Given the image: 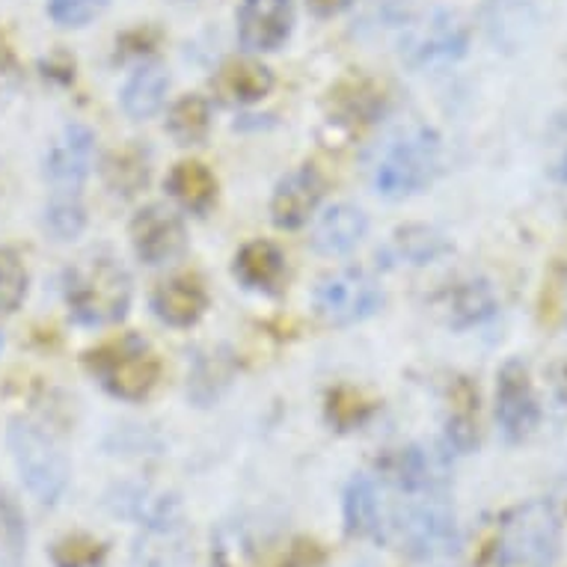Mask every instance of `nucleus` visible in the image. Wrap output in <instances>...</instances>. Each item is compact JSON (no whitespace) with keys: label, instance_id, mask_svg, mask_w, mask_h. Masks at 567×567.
<instances>
[{"label":"nucleus","instance_id":"obj_2","mask_svg":"<svg viewBox=\"0 0 567 567\" xmlns=\"http://www.w3.org/2000/svg\"><path fill=\"white\" fill-rule=\"evenodd\" d=\"M565 544V523L549 499H529L503 517L496 535V567H556Z\"/></svg>","mask_w":567,"mask_h":567},{"label":"nucleus","instance_id":"obj_15","mask_svg":"<svg viewBox=\"0 0 567 567\" xmlns=\"http://www.w3.org/2000/svg\"><path fill=\"white\" fill-rule=\"evenodd\" d=\"M205 307H208V295L205 286L190 274L173 277L167 282H161L155 295H152V309L155 316L169 327H190L203 318Z\"/></svg>","mask_w":567,"mask_h":567},{"label":"nucleus","instance_id":"obj_14","mask_svg":"<svg viewBox=\"0 0 567 567\" xmlns=\"http://www.w3.org/2000/svg\"><path fill=\"white\" fill-rule=\"evenodd\" d=\"M484 30L496 48L520 51L538 30V12L529 0H491L484 7Z\"/></svg>","mask_w":567,"mask_h":567},{"label":"nucleus","instance_id":"obj_7","mask_svg":"<svg viewBox=\"0 0 567 567\" xmlns=\"http://www.w3.org/2000/svg\"><path fill=\"white\" fill-rule=\"evenodd\" d=\"M466 42H470V33L464 21L457 19L455 12L434 10L404 24L401 56L413 69H437V65L461 60L466 54Z\"/></svg>","mask_w":567,"mask_h":567},{"label":"nucleus","instance_id":"obj_11","mask_svg":"<svg viewBox=\"0 0 567 567\" xmlns=\"http://www.w3.org/2000/svg\"><path fill=\"white\" fill-rule=\"evenodd\" d=\"M93 131L84 125H65L45 155V178L56 187V194H78L93 169Z\"/></svg>","mask_w":567,"mask_h":567},{"label":"nucleus","instance_id":"obj_4","mask_svg":"<svg viewBox=\"0 0 567 567\" xmlns=\"http://www.w3.org/2000/svg\"><path fill=\"white\" fill-rule=\"evenodd\" d=\"M86 369L113 399L143 401L161 378V360L140 336H120L86 353Z\"/></svg>","mask_w":567,"mask_h":567},{"label":"nucleus","instance_id":"obj_5","mask_svg":"<svg viewBox=\"0 0 567 567\" xmlns=\"http://www.w3.org/2000/svg\"><path fill=\"white\" fill-rule=\"evenodd\" d=\"M440 173V137L429 128H408L390 140L374 167L378 194L401 199L429 187Z\"/></svg>","mask_w":567,"mask_h":567},{"label":"nucleus","instance_id":"obj_27","mask_svg":"<svg viewBox=\"0 0 567 567\" xmlns=\"http://www.w3.org/2000/svg\"><path fill=\"white\" fill-rule=\"evenodd\" d=\"M86 224L84 205L78 203V194H56L45 208V226L56 241H72L81 235Z\"/></svg>","mask_w":567,"mask_h":567},{"label":"nucleus","instance_id":"obj_23","mask_svg":"<svg viewBox=\"0 0 567 567\" xmlns=\"http://www.w3.org/2000/svg\"><path fill=\"white\" fill-rule=\"evenodd\" d=\"M104 178H107L113 194L134 196L140 187H146V182H150L146 155L137 146H125V150L113 152L107 164H104Z\"/></svg>","mask_w":567,"mask_h":567},{"label":"nucleus","instance_id":"obj_25","mask_svg":"<svg viewBox=\"0 0 567 567\" xmlns=\"http://www.w3.org/2000/svg\"><path fill=\"white\" fill-rule=\"evenodd\" d=\"M208 125H212V113H208V102L203 95H185L169 111L167 128L182 146L199 143L208 134Z\"/></svg>","mask_w":567,"mask_h":567},{"label":"nucleus","instance_id":"obj_24","mask_svg":"<svg viewBox=\"0 0 567 567\" xmlns=\"http://www.w3.org/2000/svg\"><path fill=\"white\" fill-rule=\"evenodd\" d=\"M496 316V298L484 282H466L449 295V318L455 327L482 324Z\"/></svg>","mask_w":567,"mask_h":567},{"label":"nucleus","instance_id":"obj_35","mask_svg":"<svg viewBox=\"0 0 567 567\" xmlns=\"http://www.w3.org/2000/svg\"><path fill=\"white\" fill-rule=\"evenodd\" d=\"M360 567H374V565H360Z\"/></svg>","mask_w":567,"mask_h":567},{"label":"nucleus","instance_id":"obj_1","mask_svg":"<svg viewBox=\"0 0 567 567\" xmlns=\"http://www.w3.org/2000/svg\"><path fill=\"white\" fill-rule=\"evenodd\" d=\"M65 307L78 324H116L131 307L128 270L113 256H86L65 270Z\"/></svg>","mask_w":567,"mask_h":567},{"label":"nucleus","instance_id":"obj_8","mask_svg":"<svg viewBox=\"0 0 567 567\" xmlns=\"http://www.w3.org/2000/svg\"><path fill=\"white\" fill-rule=\"evenodd\" d=\"M383 303L381 286L363 270H342L321 279L316 289L318 316L330 324H353L374 316Z\"/></svg>","mask_w":567,"mask_h":567},{"label":"nucleus","instance_id":"obj_13","mask_svg":"<svg viewBox=\"0 0 567 567\" xmlns=\"http://www.w3.org/2000/svg\"><path fill=\"white\" fill-rule=\"evenodd\" d=\"M324 196V182L312 167L295 169L279 182L277 194L270 199V215L279 229H298L312 217V212Z\"/></svg>","mask_w":567,"mask_h":567},{"label":"nucleus","instance_id":"obj_21","mask_svg":"<svg viewBox=\"0 0 567 567\" xmlns=\"http://www.w3.org/2000/svg\"><path fill=\"white\" fill-rule=\"evenodd\" d=\"M169 78L161 65H143L122 90V107L131 120H150L152 113L161 111L164 95H167Z\"/></svg>","mask_w":567,"mask_h":567},{"label":"nucleus","instance_id":"obj_29","mask_svg":"<svg viewBox=\"0 0 567 567\" xmlns=\"http://www.w3.org/2000/svg\"><path fill=\"white\" fill-rule=\"evenodd\" d=\"M51 558L56 567H99L104 561V547L86 535H69L56 540Z\"/></svg>","mask_w":567,"mask_h":567},{"label":"nucleus","instance_id":"obj_20","mask_svg":"<svg viewBox=\"0 0 567 567\" xmlns=\"http://www.w3.org/2000/svg\"><path fill=\"white\" fill-rule=\"evenodd\" d=\"M167 187L169 194L178 199V205L187 208V212H194V215L208 212L217 199L215 176L203 164H196V161H182V164H176L167 178Z\"/></svg>","mask_w":567,"mask_h":567},{"label":"nucleus","instance_id":"obj_34","mask_svg":"<svg viewBox=\"0 0 567 567\" xmlns=\"http://www.w3.org/2000/svg\"><path fill=\"white\" fill-rule=\"evenodd\" d=\"M556 178L561 182V185H567V146H565V152H561V158H558V164H556Z\"/></svg>","mask_w":567,"mask_h":567},{"label":"nucleus","instance_id":"obj_33","mask_svg":"<svg viewBox=\"0 0 567 567\" xmlns=\"http://www.w3.org/2000/svg\"><path fill=\"white\" fill-rule=\"evenodd\" d=\"M351 0H309V10L327 19V16H336V12H342Z\"/></svg>","mask_w":567,"mask_h":567},{"label":"nucleus","instance_id":"obj_6","mask_svg":"<svg viewBox=\"0 0 567 567\" xmlns=\"http://www.w3.org/2000/svg\"><path fill=\"white\" fill-rule=\"evenodd\" d=\"M390 526L399 529L408 553L419 561H443L461 549V529L443 491L410 493L404 512Z\"/></svg>","mask_w":567,"mask_h":567},{"label":"nucleus","instance_id":"obj_22","mask_svg":"<svg viewBox=\"0 0 567 567\" xmlns=\"http://www.w3.org/2000/svg\"><path fill=\"white\" fill-rule=\"evenodd\" d=\"M28 558V517L19 499L0 484V567H24Z\"/></svg>","mask_w":567,"mask_h":567},{"label":"nucleus","instance_id":"obj_19","mask_svg":"<svg viewBox=\"0 0 567 567\" xmlns=\"http://www.w3.org/2000/svg\"><path fill=\"white\" fill-rule=\"evenodd\" d=\"M215 90L224 102L250 104L265 99L274 90V75H270L268 65L252 63V60H229L217 75Z\"/></svg>","mask_w":567,"mask_h":567},{"label":"nucleus","instance_id":"obj_12","mask_svg":"<svg viewBox=\"0 0 567 567\" xmlns=\"http://www.w3.org/2000/svg\"><path fill=\"white\" fill-rule=\"evenodd\" d=\"M291 0H244L238 12V33L250 51H277L291 33Z\"/></svg>","mask_w":567,"mask_h":567},{"label":"nucleus","instance_id":"obj_9","mask_svg":"<svg viewBox=\"0 0 567 567\" xmlns=\"http://www.w3.org/2000/svg\"><path fill=\"white\" fill-rule=\"evenodd\" d=\"M496 422L505 443H523L538 429L540 408L529 369L520 360H508L496 378Z\"/></svg>","mask_w":567,"mask_h":567},{"label":"nucleus","instance_id":"obj_31","mask_svg":"<svg viewBox=\"0 0 567 567\" xmlns=\"http://www.w3.org/2000/svg\"><path fill=\"white\" fill-rule=\"evenodd\" d=\"M104 7L107 0H48V16L60 28H84Z\"/></svg>","mask_w":567,"mask_h":567},{"label":"nucleus","instance_id":"obj_3","mask_svg":"<svg viewBox=\"0 0 567 567\" xmlns=\"http://www.w3.org/2000/svg\"><path fill=\"white\" fill-rule=\"evenodd\" d=\"M7 443H10L12 464L19 470L30 496L42 505L60 503L72 478V466L54 437L33 422L16 419L7 431Z\"/></svg>","mask_w":567,"mask_h":567},{"label":"nucleus","instance_id":"obj_18","mask_svg":"<svg viewBox=\"0 0 567 567\" xmlns=\"http://www.w3.org/2000/svg\"><path fill=\"white\" fill-rule=\"evenodd\" d=\"M235 277L241 279L247 289L279 291L286 279V256L270 241L247 244L235 256Z\"/></svg>","mask_w":567,"mask_h":567},{"label":"nucleus","instance_id":"obj_26","mask_svg":"<svg viewBox=\"0 0 567 567\" xmlns=\"http://www.w3.org/2000/svg\"><path fill=\"white\" fill-rule=\"evenodd\" d=\"M30 289L28 265L19 252L0 247V316H10L24 303Z\"/></svg>","mask_w":567,"mask_h":567},{"label":"nucleus","instance_id":"obj_10","mask_svg":"<svg viewBox=\"0 0 567 567\" xmlns=\"http://www.w3.org/2000/svg\"><path fill=\"white\" fill-rule=\"evenodd\" d=\"M131 244L140 261L146 265H167L182 256L187 247V233L182 217L173 215L167 205H146L131 220Z\"/></svg>","mask_w":567,"mask_h":567},{"label":"nucleus","instance_id":"obj_17","mask_svg":"<svg viewBox=\"0 0 567 567\" xmlns=\"http://www.w3.org/2000/svg\"><path fill=\"white\" fill-rule=\"evenodd\" d=\"M369 233V217L357 205H333L316 226L312 244L324 256H342L353 250Z\"/></svg>","mask_w":567,"mask_h":567},{"label":"nucleus","instance_id":"obj_32","mask_svg":"<svg viewBox=\"0 0 567 567\" xmlns=\"http://www.w3.org/2000/svg\"><path fill=\"white\" fill-rule=\"evenodd\" d=\"M330 419H333L339 429H353V425H360L365 416H369V410L372 404L360 395V392L353 390H339L330 395Z\"/></svg>","mask_w":567,"mask_h":567},{"label":"nucleus","instance_id":"obj_30","mask_svg":"<svg viewBox=\"0 0 567 567\" xmlns=\"http://www.w3.org/2000/svg\"><path fill=\"white\" fill-rule=\"evenodd\" d=\"M401 256H408L413 265H425V261L437 259L449 250V244L437 233H431L425 226H410L399 238Z\"/></svg>","mask_w":567,"mask_h":567},{"label":"nucleus","instance_id":"obj_16","mask_svg":"<svg viewBox=\"0 0 567 567\" xmlns=\"http://www.w3.org/2000/svg\"><path fill=\"white\" fill-rule=\"evenodd\" d=\"M344 532L353 538H383L386 517H383L381 487L369 475H357L344 491Z\"/></svg>","mask_w":567,"mask_h":567},{"label":"nucleus","instance_id":"obj_28","mask_svg":"<svg viewBox=\"0 0 567 567\" xmlns=\"http://www.w3.org/2000/svg\"><path fill=\"white\" fill-rule=\"evenodd\" d=\"M333 104L336 113L344 122H365L372 120L378 107H381V95H378V90L363 84V81H353V84H344L336 90Z\"/></svg>","mask_w":567,"mask_h":567}]
</instances>
